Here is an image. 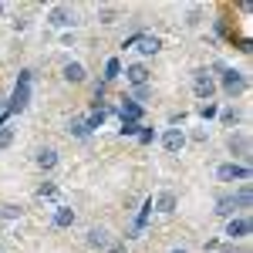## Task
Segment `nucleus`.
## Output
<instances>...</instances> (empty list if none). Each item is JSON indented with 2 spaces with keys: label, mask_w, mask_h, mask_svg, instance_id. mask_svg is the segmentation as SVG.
I'll list each match as a JSON object with an SVG mask.
<instances>
[{
  "label": "nucleus",
  "mask_w": 253,
  "mask_h": 253,
  "mask_svg": "<svg viewBox=\"0 0 253 253\" xmlns=\"http://www.w3.org/2000/svg\"><path fill=\"white\" fill-rule=\"evenodd\" d=\"M156 213H162V216H169V213H175V196L172 193H159V199H156V206H152Z\"/></svg>",
  "instance_id": "obj_15"
},
{
  "label": "nucleus",
  "mask_w": 253,
  "mask_h": 253,
  "mask_svg": "<svg viewBox=\"0 0 253 253\" xmlns=\"http://www.w3.org/2000/svg\"><path fill=\"white\" fill-rule=\"evenodd\" d=\"M61 78L68 81V84H81V81L88 78V71H84V64H81V61H68V64L61 68Z\"/></svg>",
  "instance_id": "obj_10"
},
{
  "label": "nucleus",
  "mask_w": 253,
  "mask_h": 253,
  "mask_svg": "<svg viewBox=\"0 0 253 253\" xmlns=\"http://www.w3.org/2000/svg\"><path fill=\"white\" fill-rule=\"evenodd\" d=\"M219 122H223L226 128H233L236 122H240V112H236V108H226V112H219Z\"/></svg>",
  "instance_id": "obj_23"
},
{
  "label": "nucleus",
  "mask_w": 253,
  "mask_h": 253,
  "mask_svg": "<svg viewBox=\"0 0 253 253\" xmlns=\"http://www.w3.org/2000/svg\"><path fill=\"white\" fill-rule=\"evenodd\" d=\"M75 219H78V216H75V210H71V206H58L51 223H54V230H68V226H75Z\"/></svg>",
  "instance_id": "obj_11"
},
{
  "label": "nucleus",
  "mask_w": 253,
  "mask_h": 253,
  "mask_svg": "<svg viewBox=\"0 0 253 253\" xmlns=\"http://www.w3.org/2000/svg\"><path fill=\"white\" fill-rule=\"evenodd\" d=\"M14 142V128H0V149H7Z\"/></svg>",
  "instance_id": "obj_27"
},
{
  "label": "nucleus",
  "mask_w": 253,
  "mask_h": 253,
  "mask_svg": "<svg viewBox=\"0 0 253 253\" xmlns=\"http://www.w3.org/2000/svg\"><path fill=\"white\" fill-rule=\"evenodd\" d=\"M162 149H166L169 156H179V152L186 149V132H182V128H166V132H162Z\"/></svg>",
  "instance_id": "obj_4"
},
{
  "label": "nucleus",
  "mask_w": 253,
  "mask_h": 253,
  "mask_svg": "<svg viewBox=\"0 0 253 253\" xmlns=\"http://www.w3.org/2000/svg\"><path fill=\"white\" fill-rule=\"evenodd\" d=\"M250 233H253V226H250L247 216H230V219H226V236H230V240H247Z\"/></svg>",
  "instance_id": "obj_6"
},
{
  "label": "nucleus",
  "mask_w": 253,
  "mask_h": 253,
  "mask_svg": "<svg viewBox=\"0 0 253 253\" xmlns=\"http://www.w3.org/2000/svg\"><path fill=\"white\" fill-rule=\"evenodd\" d=\"M0 230H3V219H0Z\"/></svg>",
  "instance_id": "obj_36"
},
{
  "label": "nucleus",
  "mask_w": 253,
  "mask_h": 253,
  "mask_svg": "<svg viewBox=\"0 0 253 253\" xmlns=\"http://www.w3.org/2000/svg\"><path fill=\"white\" fill-rule=\"evenodd\" d=\"M47 24H51V27H75L78 20H75V10H71V7L54 3V7L47 10Z\"/></svg>",
  "instance_id": "obj_2"
},
{
  "label": "nucleus",
  "mask_w": 253,
  "mask_h": 253,
  "mask_svg": "<svg viewBox=\"0 0 253 253\" xmlns=\"http://www.w3.org/2000/svg\"><path fill=\"white\" fill-rule=\"evenodd\" d=\"M138 142H156V132H152V128H142V132H138Z\"/></svg>",
  "instance_id": "obj_30"
},
{
  "label": "nucleus",
  "mask_w": 253,
  "mask_h": 253,
  "mask_svg": "<svg viewBox=\"0 0 253 253\" xmlns=\"http://www.w3.org/2000/svg\"><path fill=\"white\" fill-rule=\"evenodd\" d=\"M0 219L7 223V219H20V206H14V203H7L3 210H0Z\"/></svg>",
  "instance_id": "obj_24"
},
{
  "label": "nucleus",
  "mask_w": 253,
  "mask_h": 253,
  "mask_svg": "<svg viewBox=\"0 0 253 253\" xmlns=\"http://www.w3.org/2000/svg\"><path fill=\"white\" fill-rule=\"evenodd\" d=\"M199 17H203L199 10H189V20H186V24H193V27H196V24H199Z\"/></svg>",
  "instance_id": "obj_32"
},
{
  "label": "nucleus",
  "mask_w": 253,
  "mask_h": 253,
  "mask_svg": "<svg viewBox=\"0 0 253 253\" xmlns=\"http://www.w3.org/2000/svg\"><path fill=\"white\" fill-rule=\"evenodd\" d=\"M118 75H122V61H118V58H108V61H105V75H101V81L108 84V81H115Z\"/></svg>",
  "instance_id": "obj_17"
},
{
  "label": "nucleus",
  "mask_w": 253,
  "mask_h": 253,
  "mask_svg": "<svg viewBox=\"0 0 253 253\" xmlns=\"http://www.w3.org/2000/svg\"><path fill=\"white\" fill-rule=\"evenodd\" d=\"M105 253H128V247H125V243H115V240H112V247H108Z\"/></svg>",
  "instance_id": "obj_31"
},
{
  "label": "nucleus",
  "mask_w": 253,
  "mask_h": 253,
  "mask_svg": "<svg viewBox=\"0 0 253 253\" xmlns=\"http://www.w3.org/2000/svg\"><path fill=\"white\" fill-rule=\"evenodd\" d=\"M193 91H196V98L210 101V98H213L219 88H216V78L210 75V71H196V75H193Z\"/></svg>",
  "instance_id": "obj_1"
},
{
  "label": "nucleus",
  "mask_w": 253,
  "mask_h": 253,
  "mask_svg": "<svg viewBox=\"0 0 253 253\" xmlns=\"http://www.w3.org/2000/svg\"><path fill=\"white\" fill-rule=\"evenodd\" d=\"M138 128L142 125H135V122H122V135H138Z\"/></svg>",
  "instance_id": "obj_28"
},
{
  "label": "nucleus",
  "mask_w": 253,
  "mask_h": 253,
  "mask_svg": "<svg viewBox=\"0 0 253 253\" xmlns=\"http://www.w3.org/2000/svg\"><path fill=\"white\" fill-rule=\"evenodd\" d=\"M125 81H128L132 88H138V84H149V68H145L142 61H135V64H125Z\"/></svg>",
  "instance_id": "obj_9"
},
{
  "label": "nucleus",
  "mask_w": 253,
  "mask_h": 253,
  "mask_svg": "<svg viewBox=\"0 0 253 253\" xmlns=\"http://www.w3.org/2000/svg\"><path fill=\"white\" fill-rule=\"evenodd\" d=\"M38 166L44 169V172H51V169L58 166V152H54V149H41L38 152Z\"/></svg>",
  "instance_id": "obj_16"
},
{
  "label": "nucleus",
  "mask_w": 253,
  "mask_h": 253,
  "mask_svg": "<svg viewBox=\"0 0 253 253\" xmlns=\"http://www.w3.org/2000/svg\"><path fill=\"white\" fill-rule=\"evenodd\" d=\"M105 118H108V112H105V108H95L91 115L84 118V125H88V132H95V128H101V125H105Z\"/></svg>",
  "instance_id": "obj_18"
},
{
  "label": "nucleus",
  "mask_w": 253,
  "mask_h": 253,
  "mask_svg": "<svg viewBox=\"0 0 253 253\" xmlns=\"http://www.w3.org/2000/svg\"><path fill=\"white\" fill-rule=\"evenodd\" d=\"M236 210H240V206H236V199H233V196H223V199L216 203V213H219V216H233Z\"/></svg>",
  "instance_id": "obj_19"
},
{
  "label": "nucleus",
  "mask_w": 253,
  "mask_h": 253,
  "mask_svg": "<svg viewBox=\"0 0 253 253\" xmlns=\"http://www.w3.org/2000/svg\"><path fill=\"white\" fill-rule=\"evenodd\" d=\"M125 105H122V122H135L138 125V118H142V105H135L132 98H122Z\"/></svg>",
  "instance_id": "obj_14"
},
{
  "label": "nucleus",
  "mask_w": 253,
  "mask_h": 253,
  "mask_svg": "<svg viewBox=\"0 0 253 253\" xmlns=\"http://www.w3.org/2000/svg\"><path fill=\"white\" fill-rule=\"evenodd\" d=\"M98 20L101 24H115V7H101L98 10Z\"/></svg>",
  "instance_id": "obj_26"
},
{
  "label": "nucleus",
  "mask_w": 253,
  "mask_h": 253,
  "mask_svg": "<svg viewBox=\"0 0 253 253\" xmlns=\"http://www.w3.org/2000/svg\"><path fill=\"white\" fill-rule=\"evenodd\" d=\"M152 98V84H138V88H132V101L135 105H145Z\"/></svg>",
  "instance_id": "obj_21"
},
{
  "label": "nucleus",
  "mask_w": 253,
  "mask_h": 253,
  "mask_svg": "<svg viewBox=\"0 0 253 253\" xmlns=\"http://www.w3.org/2000/svg\"><path fill=\"white\" fill-rule=\"evenodd\" d=\"M216 253H247V250H236L233 243H230V247H219V250H216Z\"/></svg>",
  "instance_id": "obj_33"
},
{
  "label": "nucleus",
  "mask_w": 253,
  "mask_h": 253,
  "mask_svg": "<svg viewBox=\"0 0 253 253\" xmlns=\"http://www.w3.org/2000/svg\"><path fill=\"white\" fill-rule=\"evenodd\" d=\"M233 199H236V206H240V210H250V203H253L250 186H240V193H233Z\"/></svg>",
  "instance_id": "obj_20"
},
{
  "label": "nucleus",
  "mask_w": 253,
  "mask_h": 253,
  "mask_svg": "<svg viewBox=\"0 0 253 253\" xmlns=\"http://www.w3.org/2000/svg\"><path fill=\"white\" fill-rule=\"evenodd\" d=\"M27 101H31V88H14V95H10V101H7V112H24L27 108Z\"/></svg>",
  "instance_id": "obj_12"
},
{
  "label": "nucleus",
  "mask_w": 253,
  "mask_h": 253,
  "mask_svg": "<svg viewBox=\"0 0 253 253\" xmlns=\"http://www.w3.org/2000/svg\"><path fill=\"white\" fill-rule=\"evenodd\" d=\"M132 47H135L138 54H145V58H149V54H159V51H162V41H159L156 34H135Z\"/></svg>",
  "instance_id": "obj_7"
},
{
  "label": "nucleus",
  "mask_w": 253,
  "mask_h": 253,
  "mask_svg": "<svg viewBox=\"0 0 253 253\" xmlns=\"http://www.w3.org/2000/svg\"><path fill=\"white\" fill-rule=\"evenodd\" d=\"M216 179H219V182H233V179H243V182H247V179H250V169L240 166V162H223V166L216 169Z\"/></svg>",
  "instance_id": "obj_5"
},
{
  "label": "nucleus",
  "mask_w": 253,
  "mask_h": 253,
  "mask_svg": "<svg viewBox=\"0 0 253 253\" xmlns=\"http://www.w3.org/2000/svg\"><path fill=\"white\" fill-rule=\"evenodd\" d=\"M230 152L236 159H247L250 156V135H230Z\"/></svg>",
  "instance_id": "obj_13"
},
{
  "label": "nucleus",
  "mask_w": 253,
  "mask_h": 253,
  "mask_svg": "<svg viewBox=\"0 0 253 253\" xmlns=\"http://www.w3.org/2000/svg\"><path fill=\"white\" fill-rule=\"evenodd\" d=\"M216 88H223L226 95H240V91L247 88V78H243L240 71H233V68H226V71H223V78H219V84H216Z\"/></svg>",
  "instance_id": "obj_3"
},
{
  "label": "nucleus",
  "mask_w": 253,
  "mask_h": 253,
  "mask_svg": "<svg viewBox=\"0 0 253 253\" xmlns=\"http://www.w3.org/2000/svg\"><path fill=\"white\" fill-rule=\"evenodd\" d=\"M38 196L44 199V196H54V182H44V186H38Z\"/></svg>",
  "instance_id": "obj_29"
},
{
  "label": "nucleus",
  "mask_w": 253,
  "mask_h": 253,
  "mask_svg": "<svg viewBox=\"0 0 253 253\" xmlns=\"http://www.w3.org/2000/svg\"><path fill=\"white\" fill-rule=\"evenodd\" d=\"M199 115H203V118H216V115H219V108H216L213 101H199Z\"/></svg>",
  "instance_id": "obj_25"
},
{
  "label": "nucleus",
  "mask_w": 253,
  "mask_h": 253,
  "mask_svg": "<svg viewBox=\"0 0 253 253\" xmlns=\"http://www.w3.org/2000/svg\"><path fill=\"white\" fill-rule=\"evenodd\" d=\"M84 243H88L91 250H108V247H112V236H108L105 226H91V230L84 233Z\"/></svg>",
  "instance_id": "obj_8"
},
{
  "label": "nucleus",
  "mask_w": 253,
  "mask_h": 253,
  "mask_svg": "<svg viewBox=\"0 0 253 253\" xmlns=\"http://www.w3.org/2000/svg\"><path fill=\"white\" fill-rule=\"evenodd\" d=\"M169 253H189V250H182V247H175V250H169Z\"/></svg>",
  "instance_id": "obj_34"
},
{
  "label": "nucleus",
  "mask_w": 253,
  "mask_h": 253,
  "mask_svg": "<svg viewBox=\"0 0 253 253\" xmlns=\"http://www.w3.org/2000/svg\"><path fill=\"white\" fill-rule=\"evenodd\" d=\"M0 14H3V3H0Z\"/></svg>",
  "instance_id": "obj_35"
},
{
  "label": "nucleus",
  "mask_w": 253,
  "mask_h": 253,
  "mask_svg": "<svg viewBox=\"0 0 253 253\" xmlns=\"http://www.w3.org/2000/svg\"><path fill=\"white\" fill-rule=\"evenodd\" d=\"M68 132H71L75 138H88V135H91V132H88V125H84V118H75V122L68 125Z\"/></svg>",
  "instance_id": "obj_22"
}]
</instances>
